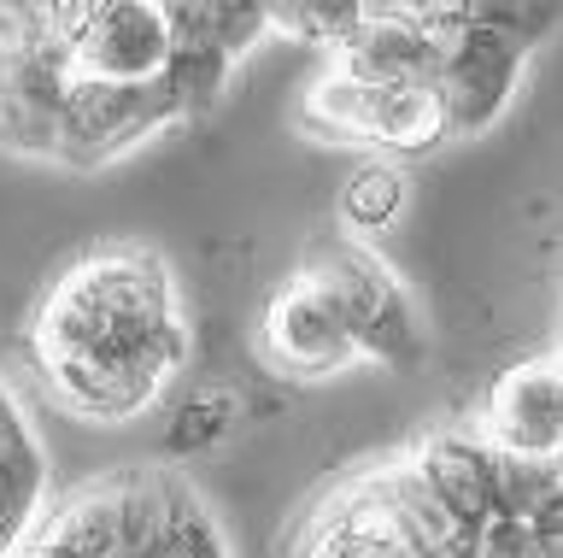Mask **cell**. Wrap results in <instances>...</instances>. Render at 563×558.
Wrapping results in <instances>:
<instances>
[{"label":"cell","instance_id":"18","mask_svg":"<svg viewBox=\"0 0 563 558\" xmlns=\"http://www.w3.org/2000/svg\"><path fill=\"white\" fill-rule=\"evenodd\" d=\"M475 558H540V540L522 517L493 512L482 529H475Z\"/></svg>","mask_w":563,"mask_h":558},{"label":"cell","instance_id":"14","mask_svg":"<svg viewBox=\"0 0 563 558\" xmlns=\"http://www.w3.org/2000/svg\"><path fill=\"white\" fill-rule=\"evenodd\" d=\"M411 206V177L394 160H358L341 183V223L352 241H376L405 218Z\"/></svg>","mask_w":563,"mask_h":558},{"label":"cell","instance_id":"6","mask_svg":"<svg viewBox=\"0 0 563 558\" xmlns=\"http://www.w3.org/2000/svg\"><path fill=\"white\" fill-rule=\"evenodd\" d=\"M170 12V65L165 89L183 118H200L223 100L229 72L271 36V12L246 0H165Z\"/></svg>","mask_w":563,"mask_h":558},{"label":"cell","instance_id":"4","mask_svg":"<svg viewBox=\"0 0 563 558\" xmlns=\"http://www.w3.org/2000/svg\"><path fill=\"white\" fill-rule=\"evenodd\" d=\"M70 83L77 72L53 36V7H0V147L53 160Z\"/></svg>","mask_w":563,"mask_h":558},{"label":"cell","instance_id":"5","mask_svg":"<svg viewBox=\"0 0 563 558\" xmlns=\"http://www.w3.org/2000/svg\"><path fill=\"white\" fill-rule=\"evenodd\" d=\"M53 36H59L70 72L88 83H165V0H65V7H53Z\"/></svg>","mask_w":563,"mask_h":558},{"label":"cell","instance_id":"10","mask_svg":"<svg viewBox=\"0 0 563 558\" xmlns=\"http://www.w3.org/2000/svg\"><path fill=\"white\" fill-rule=\"evenodd\" d=\"M258 353H264V364H276V371L294 376V382H323L334 371H346V364L358 359V347H352L329 294L317 288L311 276L294 271L288 283L264 300Z\"/></svg>","mask_w":563,"mask_h":558},{"label":"cell","instance_id":"9","mask_svg":"<svg viewBox=\"0 0 563 558\" xmlns=\"http://www.w3.org/2000/svg\"><path fill=\"white\" fill-rule=\"evenodd\" d=\"M475 441L499 459L558 464L563 459V353L522 359L487 389Z\"/></svg>","mask_w":563,"mask_h":558},{"label":"cell","instance_id":"16","mask_svg":"<svg viewBox=\"0 0 563 558\" xmlns=\"http://www.w3.org/2000/svg\"><path fill=\"white\" fill-rule=\"evenodd\" d=\"M241 394L235 389H194L188 400H176L170 424H165V452L170 459H200L235 429Z\"/></svg>","mask_w":563,"mask_h":558},{"label":"cell","instance_id":"13","mask_svg":"<svg viewBox=\"0 0 563 558\" xmlns=\"http://www.w3.org/2000/svg\"><path fill=\"white\" fill-rule=\"evenodd\" d=\"M47 505V459L35 441V424L24 412V400L12 394V382L0 376V558H12L24 547V535L35 529Z\"/></svg>","mask_w":563,"mask_h":558},{"label":"cell","instance_id":"11","mask_svg":"<svg viewBox=\"0 0 563 558\" xmlns=\"http://www.w3.org/2000/svg\"><path fill=\"white\" fill-rule=\"evenodd\" d=\"M294 558H417L394 500H387L382 464L341 482L306 523H299Z\"/></svg>","mask_w":563,"mask_h":558},{"label":"cell","instance_id":"8","mask_svg":"<svg viewBox=\"0 0 563 558\" xmlns=\"http://www.w3.org/2000/svg\"><path fill=\"white\" fill-rule=\"evenodd\" d=\"M522 65H528V47L499 36L493 24H482L470 12V0H457V30L446 36L434 65V95H440V112H446L452 142L499 124V112L510 107V95L522 83Z\"/></svg>","mask_w":563,"mask_h":558},{"label":"cell","instance_id":"1","mask_svg":"<svg viewBox=\"0 0 563 558\" xmlns=\"http://www.w3.org/2000/svg\"><path fill=\"white\" fill-rule=\"evenodd\" d=\"M30 359L42 389L88 424L153 412L188 359L176 276L141 241L70 259L30 318Z\"/></svg>","mask_w":563,"mask_h":558},{"label":"cell","instance_id":"17","mask_svg":"<svg viewBox=\"0 0 563 558\" xmlns=\"http://www.w3.org/2000/svg\"><path fill=\"white\" fill-rule=\"evenodd\" d=\"M153 558H229L218 523H211V512L200 505V494H194V488H183L176 517H170V529H165V540H158Z\"/></svg>","mask_w":563,"mask_h":558},{"label":"cell","instance_id":"12","mask_svg":"<svg viewBox=\"0 0 563 558\" xmlns=\"http://www.w3.org/2000/svg\"><path fill=\"white\" fill-rule=\"evenodd\" d=\"M405 459H411V470L429 482V494L446 505L470 535L499 512V452L482 447L475 435H452V429L429 435V441H417Z\"/></svg>","mask_w":563,"mask_h":558},{"label":"cell","instance_id":"3","mask_svg":"<svg viewBox=\"0 0 563 558\" xmlns=\"http://www.w3.org/2000/svg\"><path fill=\"white\" fill-rule=\"evenodd\" d=\"M299 276H311L334 300L358 359L394 364V371H411L422 359V324L411 311V294L364 241H323V248L306 253Z\"/></svg>","mask_w":563,"mask_h":558},{"label":"cell","instance_id":"7","mask_svg":"<svg viewBox=\"0 0 563 558\" xmlns=\"http://www.w3.org/2000/svg\"><path fill=\"white\" fill-rule=\"evenodd\" d=\"M170 124H183V112H176L165 83H88V77H77L65 107H59V130H53V165H70V171L112 165Z\"/></svg>","mask_w":563,"mask_h":558},{"label":"cell","instance_id":"15","mask_svg":"<svg viewBox=\"0 0 563 558\" xmlns=\"http://www.w3.org/2000/svg\"><path fill=\"white\" fill-rule=\"evenodd\" d=\"M271 12V36H288L299 47H317L323 59H334L341 47L364 30V0H282Z\"/></svg>","mask_w":563,"mask_h":558},{"label":"cell","instance_id":"2","mask_svg":"<svg viewBox=\"0 0 563 558\" xmlns=\"http://www.w3.org/2000/svg\"><path fill=\"white\" fill-rule=\"evenodd\" d=\"M299 124L329 147H352L364 160H417L434 153L446 135V112H440L434 83H358L341 65H323L311 77L306 100H299Z\"/></svg>","mask_w":563,"mask_h":558}]
</instances>
